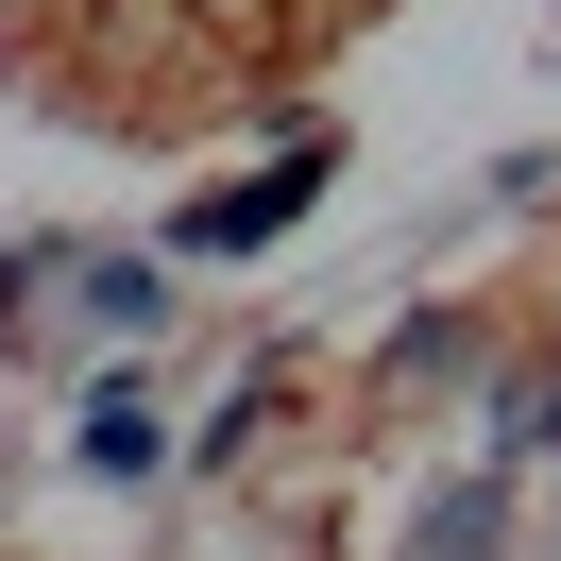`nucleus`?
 I'll return each mask as SVG.
<instances>
[{
    "instance_id": "1",
    "label": "nucleus",
    "mask_w": 561,
    "mask_h": 561,
    "mask_svg": "<svg viewBox=\"0 0 561 561\" xmlns=\"http://www.w3.org/2000/svg\"><path fill=\"white\" fill-rule=\"evenodd\" d=\"M307 187H323V137L273 153L255 187H221V205H187V239H205V255H221V239H289V221H307Z\"/></svg>"
},
{
    "instance_id": "2",
    "label": "nucleus",
    "mask_w": 561,
    "mask_h": 561,
    "mask_svg": "<svg viewBox=\"0 0 561 561\" xmlns=\"http://www.w3.org/2000/svg\"><path fill=\"white\" fill-rule=\"evenodd\" d=\"M493 527H511V459H459V477L409 511V561H477Z\"/></svg>"
},
{
    "instance_id": "3",
    "label": "nucleus",
    "mask_w": 561,
    "mask_h": 561,
    "mask_svg": "<svg viewBox=\"0 0 561 561\" xmlns=\"http://www.w3.org/2000/svg\"><path fill=\"white\" fill-rule=\"evenodd\" d=\"M153 459H171V425H153V391H137V375H103V391H85V477H119V493H137Z\"/></svg>"
},
{
    "instance_id": "4",
    "label": "nucleus",
    "mask_w": 561,
    "mask_h": 561,
    "mask_svg": "<svg viewBox=\"0 0 561 561\" xmlns=\"http://www.w3.org/2000/svg\"><path fill=\"white\" fill-rule=\"evenodd\" d=\"M69 289H85L103 341H153V323H171V273H153V255H69Z\"/></svg>"
}]
</instances>
